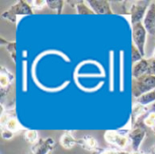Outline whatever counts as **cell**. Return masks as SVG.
Returning a JSON list of instances; mask_svg holds the SVG:
<instances>
[{
    "label": "cell",
    "mask_w": 155,
    "mask_h": 154,
    "mask_svg": "<svg viewBox=\"0 0 155 154\" xmlns=\"http://www.w3.org/2000/svg\"><path fill=\"white\" fill-rule=\"evenodd\" d=\"M155 89V76L143 75L139 78H133L132 95L138 99L143 94Z\"/></svg>",
    "instance_id": "cell-1"
},
{
    "label": "cell",
    "mask_w": 155,
    "mask_h": 154,
    "mask_svg": "<svg viewBox=\"0 0 155 154\" xmlns=\"http://www.w3.org/2000/svg\"><path fill=\"white\" fill-rule=\"evenodd\" d=\"M33 8L31 7L28 1L19 0L17 3L10 6V8L2 13L1 16L12 23H16L17 15H33Z\"/></svg>",
    "instance_id": "cell-2"
},
{
    "label": "cell",
    "mask_w": 155,
    "mask_h": 154,
    "mask_svg": "<svg viewBox=\"0 0 155 154\" xmlns=\"http://www.w3.org/2000/svg\"><path fill=\"white\" fill-rule=\"evenodd\" d=\"M129 130H108L104 133V138L105 142L119 150H124L130 143L128 138Z\"/></svg>",
    "instance_id": "cell-3"
},
{
    "label": "cell",
    "mask_w": 155,
    "mask_h": 154,
    "mask_svg": "<svg viewBox=\"0 0 155 154\" xmlns=\"http://www.w3.org/2000/svg\"><path fill=\"white\" fill-rule=\"evenodd\" d=\"M146 128L142 123H135L132 125V129L129 130L128 138L130 141V145L132 147V152H140L141 145L146 137Z\"/></svg>",
    "instance_id": "cell-4"
},
{
    "label": "cell",
    "mask_w": 155,
    "mask_h": 154,
    "mask_svg": "<svg viewBox=\"0 0 155 154\" xmlns=\"http://www.w3.org/2000/svg\"><path fill=\"white\" fill-rule=\"evenodd\" d=\"M147 31L143 23H138L132 25V38L134 45L140 50L142 54L145 55V44L147 38Z\"/></svg>",
    "instance_id": "cell-5"
},
{
    "label": "cell",
    "mask_w": 155,
    "mask_h": 154,
    "mask_svg": "<svg viewBox=\"0 0 155 154\" xmlns=\"http://www.w3.org/2000/svg\"><path fill=\"white\" fill-rule=\"evenodd\" d=\"M150 4H151V1H134V2H133L131 9H130L132 25L138 24V23H143Z\"/></svg>",
    "instance_id": "cell-6"
},
{
    "label": "cell",
    "mask_w": 155,
    "mask_h": 154,
    "mask_svg": "<svg viewBox=\"0 0 155 154\" xmlns=\"http://www.w3.org/2000/svg\"><path fill=\"white\" fill-rule=\"evenodd\" d=\"M55 148V142L53 138L48 137L40 139L35 144L31 147L32 154H53Z\"/></svg>",
    "instance_id": "cell-7"
},
{
    "label": "cell",
    "mask_w": 155,
    "mask_h": 154,
    "mask_svg": "<svg viewBox=\"0 0 155 154\" xmlns=\"http://www.w3.org/2000/svg\"><path fill=\"white\" fill-rule=\"evenodd\" d=\"M14 81L15 75L5 67L2 66L0 69V87L2 98H4L8 93L10 89H12Z\"/></svg>",
    "instance_id": "cell-8"
},
{
    "label": "cell",
    "mask_w": 155,
    "mask_h": 154,
    "mask_svg": "<svg viewBox=\"0 0 155 154\" xmlns=\"http://www.w3.org/2000/svg\"><path fill=\"white\" fill-rule=\"evenodd\" d=\"M86 4L91 7L94 14L97 15H112L114 14L111 2L107 0H88Z\"/></svg>",
    "instance_id": "cell-9"
},
{
    "label": "cell",
    "mask_w": 155,
    "mask_h": 154,
    "mask_svg": "<svg viewBox=\"0 0 155 154\" xmlns=\"http://www.w3.org/2000/svg\"><path fill=\"white\" fill-rule=\"evenodd\" d=\"M143 24L147 33L155 38V2H151Z\"/></svg>",
    "instance_id": "cell-10"
},
{
    "label": "cell",
    "mask_w": 155,
    "mask_h": 154,
    "mask_svg": "<svg viewBox=\"0 0 155 154\" xmlns=\"http://www.w3.org/2000/svg\"><path fill=\"white\" fill-rule=\"evenodd\" d=\"M77 145L80 146L83 150L89 152L91 153L97 151L100 148L97 140L91 135H84L82 138L78 139Z\"/></svg>",
    "instance_id": "cell-11"
},
{
    "label": "cell",
    "mask_w": 155,
    "mask_h": 154,
    "mask_svg": "<svg viewBox=\"0 0 155 154\" xmlns=\"http://www.w3.org/2000/svg\"><path fill=\"white\" fill-rule=\"evenodd\" d=\"M135 123L143 124L145 126V128L151 129L155 133V103L152 104L151 110H149V112L144 116H143L142 118L137 120L134 124H135ZM134 124H132V125H134Z\"/></svg>",
    "instance_id": "cell-12"
},
{
    "label": "cell",
    "mask_w": 155,
    "mask_h": 154,
    "mask_svg": "<svg viewBox=\"0 0 155 154\" xmlns=\"http://www.w3.org/2000/svg\"><path fill=\"white\" fill-rule=\"evenodd\" d=\"M148 64H149L148 58H144V57L141 61L133 64V69H132L133 78H139L143 75L147 74Z\"/></svg>",
    "instance_id": "cell-13"
},
{
    "label": "cell",
    "mask_w": 155,
    "mask_h": 154,
    "mask_svg": "<svg viewBox=\"0 0 155 154\" xmlns=\"http://www.w3.org/2000/svg\"><path fill=\"white\" fill-rule=\"evenodd\" d=\"M133 2L130 1H112V10L115 14L119 15H130V9Z\"/></svg>",
    "instance_id": "cell-14"
},
{
    "label": "cell",
    "mask_w": 155,
    "mask_h": 154,
    "mask_svg": "<svg viewBox=\"0 0 155 154\" xmlns=\"http://www.w3.org/2000/svg\"><path fill=\"white\" fill-rule=\"evenodd\" d=\"M59 143H60V145L65 150H71L75 145H77V140L73 136L71 131L64 132L60 137Z\"/></svg>",
    "instance_id": "cell-15"
},
{
    "label": "cell",
    "mask_w": 155,
    "mask_h": 154,
    "mask_svg": "<svg viewBox=\"0 0 155 154\" xmlns=\"http://www.w3.org/2000/svg\"><path fill=\"white\" fill-rule=\"evenodd\" d=\"M148 112H149V109L147 106H143L139 103H134V105L133 106L132 115H131L132 124H134L137 120H139L140 118L144 116Z\"/></svg>",
    "instance_id": "cell-16"
},
{
    "label": "cell",
    "mask_w": 155,
    "mask_h": 154,
    "mask_svg": "<svg viewBox=\"0 0 155 154\" xmlns=\"http://www.w3.org/2000/svg\"><path fill=\"white\" fill-rule=\"evenodd\" d=\"M0 42H1V45H3L6 49L13 63L15 64V63H16V50H15L16 43H15V41H7V40L4 39L3 37H1Z\"/></svg>",
    "instance_id": "cell-17"
},
{
    "label": "cell",
    "mask_w": 155,
    "mask_h": 154,
    "mask_svg": "<svg viewBox=\"0 0 155 154\" xmlns=\"http://www.w3.org/2000/svg\"><path fill=\"white\" fill-rule=\"evenodd\" d=\"M155 103V89L143 94V96H141L138 99H135V103H139L142 104L143 106H147L151 103Z\"/></svg>",
    "instance_id": "cell-18"
},
{
    "label": "cell",
    "mask_w": 155,
    "mask_h": 154,
    "mask_svg": "<svg viewBox=\"0 0 155 154\" xmlns=\"http://www.w3.org/2000/svg\"><path fill=\"white\" fill-rule=\"evenodd\" d=\"M76 13L78 15H94L91 7L86 4L85 1H78L74 5Z\"/></svg>",
    "instance_id": "cell-19"
},
{
    "label": "cell",
    "mask_w": 155,
    "mask_h": 154,
    "mask_svg": "<svg viewBox=\"0 0 155 154\" xmlns=\"http://www.w3.org/2000/svg\"><path fill=\"white\" fill-rule=\"evenodd\" d=\"M64 3L65 2L63 0H46V5L48 6V8L53 10L57 15H60L62 13Z\"/></svg>",
    "instance_id": "cell-20"
},
{
    "label": "cell",
    "mask_w": 155,
    "mask_h": 154,
    "mask_svg": "<svg viewBox=\"0 0 155 154\" xmlns=\"http://www.w3.org/2000/svg\"><path fill=\"white\" fill-rule=\"evenodd\" d=\"M24 138L28 143L32 145L35 144L40 140L38 136V132L35 130H25V132L24 133Z\"/></svg>",
    "instance_id": "cell-21"
},
{
    "label": "cell",
    "mask_w": 155,
    "mask_h": 154,
    "mask_svg": "<svg viewBox=\"0 0 155 154\" xmlns=\"http://www.w3.org/2000/svg\"><path fill=\"white\" fill-rule=\"evenodd\" d=\"M131 54H132V63H133V64H136L137 62L141 61L143 58V55L142 54L140 50L134 45V44L133 42H132V44H131Z\"/></svg>",
    "instance_id": "cell-22"
},
{
    "label": "cell",
    "mask_w": 155,
    "mask_h": 154,
    "mask_svg": "<svg viewBox=\"0 0 155 154\" xmlns=\"http://www.w3.org/2000/svg\"><path fill=\"white\" fill-rule=\"evenodd\" d=\"M148 71H147V75H152L155 76V59L153 57L148 58Z\"/></svg>",
    "instance_id": "cell-23"
},
{
    "label": "cell",
    "mask_w": 155,
    "mask_h": 154,
    "mask_svg": "<svg viewBox=\"0 0 155 154\" xmlns=\"http://www.w3.org/2000/svg\"><path fill=\"white\" fill-rule=\"evenodd\" d=\"M117 149H104V148H99L97 151L92 152L91 154H117L118 153Z\"/></svg>",
    "instance_id": "cell-24"
},
{
    "label": "cell",
    "mask_w": 155,
    "mask_h": 154,
    "mask_svg": "<svg viewBox=\"0 0 155 154\" xmlns=\"http://www.w3.org/2000/svg\"><path fill=\"white\" fill-rule=\"evenodd\" d=\"M29 3V2H28ZM30 5L33 9H37V10H40L42 9L45 5H46V1H42V0H34V1H31L30 2Z\"/></svg>",
    "instance_id": "cell-25"
},
{
    "label": "cell",
    "mask_w": 155,
    "mask_h": 154,
    "mask_svg": "<svg viewBox=\"0 0 155 154\" xmlns=\"http://www.w3.org/2000/svg\"><path fill=\"white\" fill-rule=\"evenodd\" d=\"M15 133L5 130V129H1V136L4 140H6V141H9L11 139H13Z\"/></svg>",
    "instance_id": "cell-26"
},
{
    "label": "cell",
    "mask_w": 155,
    "mask_h": 154,
    "mask_svg": "<svg viewBox=\"0 0 155 154\" xmlns=\"http://www.w3.org/2000/svg\"><path fill=\"white\" fill-rule=\"evenodd\" d=\"M149 153L150 154H155V143L150 148V150H149Z\"/></svg>",
    "instance_id": "cell-27"
},
{
    "label": "cell",
    "mask_w": 155,
    "mask_h": 154,
    "mask_svg": "<svg viewBox=\"0 0 155 154\" xmlns=\"http://www.w3.org/2000/svg\"><path fill=\"white\" fill-rule=\"evenodd\" d=\"M117 154H131V152H125V151H123V150H119V151H118V153Z\"/></svg>",
    "instance_id": "cell-28"
},
{
    "label": "cell",
    "mask_w": 155,
    "mask_h": 154,
    "mask_svg": "<svg viewBox=\"0 0 155 154\" xmlns=\"http://www.w3.org/2000/svg\"><path fill=\"white\" fill-rule=\"evenodd\" d=\"M131 154H150L149 152L148 153H145V152H132Z\"/></svg>",
    "instance_id": "cell-29"
},
{
    "label": "cell",
    "mask_w": 155,
    "mask_h": 154,
    "mask_svg": "<svg viewBox=\"0 0 155 154\" xmlns=\"http://www.w3.org/2000/svg\"><path fill=\"white\" fill-rule=\"evenodd\" d=\"M153 58L155 59V49H154V51H153Z\"/></svg>",
    "instance_id": "cell-30"
}]
</instances>
